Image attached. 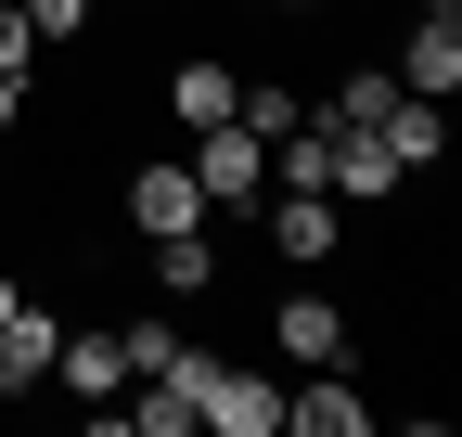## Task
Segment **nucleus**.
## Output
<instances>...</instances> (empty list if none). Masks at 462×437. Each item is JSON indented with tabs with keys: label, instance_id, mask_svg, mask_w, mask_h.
<instances>
[{
	"label": "nucleus",
	"instance_id": "0eeeda50",
	"mask_svg": "<svg viewBox=\"0 0 462 437\" xmlns=\"http://www.w3.org/2000/svg\"><path fill=\"white\" fill-rule=\"evenodd\" d=\"M373 142H385V154H398V168H411V181H424V168H437V154H449V103H424V90H398V103H385V116H373Z\"/></svg>",
	"mask_w": 462,
	"mask_h": 437
},
{
	"label": "nucleus",
	"instance_id": "f03ea898",
	"mask_svg": "<svg viewBox=\"0 0 462 437\" xmlns=\"http://www.w3.org/2000/svg\"><path fill=\"white\" fill-rule=\"evenodd\" d=\"M116 206H129V232H142V245H154V232H193V218H206V193H193V168H180V154H129Z\"/></svg>",
	"mask_w": 462,
	"mask_h": 437
},
{
	"label": "nucleus",
	"instance_id": "a211bd4d",
	"mask_svg": "<svg viewBox=\"0 0 462 437\" xmlns=\"http://www.w3.org/2000/svg\"><path fill=\"white\" fill-rule=\"evenodd\" d=\"M14 296H26V284H14V270H0V309H14Z\"/></svg>",
	"mask_w": 462,
	"mask_h": 437
},
{
	"label": "nucleus",
	"instance_id": "f8f14e48",
	"mask_svg": "<svg viewBox=\"0 0 462 437\" xmlns=\"http://www.w3.org/2000/svg\"><path fill=\"white\" fill-rule=\"evenodd\" d=\"M129 386H142L129 399V437H193V399L167 386V373H129Z\"/></svg>",
	"mask_w": 462,
	"mask_h": 437
},
{
	"label": "nucleus",
	"instance_id": "9d476101",
	"mask_svg": "<svg viewBox=\"0 0 462 437\" xmlns=\"http://www.w3.org/2000/svg\"><path fill=\"white\" fill-rule=\"evenodd\" d=\"M218 284V232L193 218V232H154V296H206Z\"/></svg>",
	"mask_w": 462,
	"mask_h": 437
},
{
	"label": "nucleus",
	"instance_id": "dca6fc26",
	"mask_svg": "<svg viewBox=\"0 0 462 437\" xmlns=\"http://www.w3.org/2000/svg\"><path fill=\"white\" fill-rule=\"evenodd\" d=\"M116 335H129V373H154L167 348H180V321H154V309H142V321H116Z\"/></svg>",
	"mask_w": 462,
	"mask_h": 437
},
{
	"label": "nucleus",
	"instance_id": "f3484780",
	"mask_svg": "<svg viewBox=\"0 0 462 437\" xmlns=\"http://www.w3.org/2000/svg\"><path fill=\"white\" fill-rule=\"evenodd\" d=\"M14 116H26V78H0V142H14Z\"/></svg>",
	"mask_w": 462,
	"mask_h": 437
},
{
	"label": "nucleus",
	"instance_id": "20e7f679",
	"mask_svg": "<svg viewBox=\"0 0 462 437\" xmlns=\"http://www.w3.org/2000/svg\"><path fill=\"white\" fill-rule=\"evenodd\" d=\"M51 386L116 399V386H129V335H116V321H78V335H51Z\"/></svg>",
	"mask_w": 462,
	"mask_h": 437
},
{
	"label": "nucleus",
	"instance_id": "39448f33",
	"mask_svg": "<svg viewBox=\"0 0 462 437\" xmlns=\"http://www.w3.org/2000/svg\"><path fill=\"white\" fill-rule=\"evenodd\" d=\"M334 245H346V206H334V193H282V206H270V257H282V270H321Z\"/></svg>",
	"mask_w": 462,
	"mask_h": 437
},
{
	"label": "nucleus",
	"instance_id": "7ed1b4c3",
	"mask_svg": "<svg viewBox=\"0 0 462 437\" xmlns=\"http://www.w3.org/2000/svg\"><path fill=\"white\" fill-rule=\"evenodd\" d=\"M282 437H373V399L346 386V360H309V386H282Z\"/></svg>",
	"mask_w": 462,
	"mask_h": 437
},
{
	"label": "nucleus",
	"instance_id": "6e6552de",
	"mask_svg": "<svg viewBox=\"0 0 462 437\" xmlns=\"http://www.w3.org/2000/svg\"><path fill=\"white\" fill-rule=\"evenodd\" d=\"M270 348L282 360H346V309L334 296H270Z\"/></svg>",
	"mask_w": 462,
	"mask_h": 437
},
{
	"label": "nucleus",
	"instance_id": "9b49d317",
	"mask_svg": "<svg viewBox=\"0 0 462 437\" xmlns=\"http://www.w3.org/2000/svg\"><path fill=\"white\" fill-rule=\"evenodd\" d=\"M231 103H245V78H231V65H180V78H167V116H180V129H218Z\"/></svg>",
	"mask_w": 462,
	"mask_h": 437
},
{
	"label": "nucleus",
	"instance_id": "4468645a",
	"mask_svg": "<svg viewBox=\"0 0 462 437\" xmlns=\"http://www.w3.org/2000/svg\"><path fill=\"white\" fill-rule=\"evenodd\" d=\"M26 26H39V51H78L90 39V0H26Z\"/></svg>",
	"mask_w": 462,
	"mask_h": 437
},
{
	"label": "nucleus",
	"instance_id": "2eb2a0df",
	"mask_svg": "<svg viewBox=\"0 0 462 437\" xmlns=\"http://www.w3.org/2000/svg\"><path fill=\"white\" fill-rule=\"evenodd\" d=\"M39 65V26H26V0H0V78H26Z\"/></svg>",
	"mask_w": 462,
	"mask_h": 437
},
{
	"label": "nucleus",
	"instance_id": "412c9836",
	"mask_svg": "<svg viewBox=\"0 0 462 437\" xmlns=\"http://www.w3.org/2000/svg\"><path fill=\"white\" fill-rule=\"evenodd\" d=\"M0 399H14V373H0Z\"/></svg>",
	"mask_w": 462,
	"mask_h": 437
},
{
	"label": "nucleus",
	"instance_id": "aec40b11",
	"mask_svg": "<svg viewBox=\"0 0 462 437\" xmlns=\"http://www.w3.org/2000/svg\"><path fill=\"white\" fill-rule=\"evenodd\" d=\"M270 14H309V0H270Z\"/></svg>",
	"mask_w": 462,
	"mask_h": 437
},
{
	"label": "nucleus",
	"instance_id": "423d86ee",
	"mask_svg": "<svg viewBox=\"0 0 462 437\" xmlns=\"http://www.w3.org/2000/svg\"><path fill=\"white\" fill-rule=\"evenodd\" d=\"M398 90L449 103L462 90V14H411V51H398Z\"/></svg>",
	"mask_w": 462,
	"mask_h": 437
},
{
	"label": "nucleus",
	"instance_id": "1a4fd4ad",
	"mask_svg": "<svg viewBox=\"0 0 462 437\" xmlns=\"http://www.w3.org/2000/svg\"><path fill=\"white\" fill-rule=\"evenodd\" d=\"M51 335H65V321H51L39 296H14V309H0V373H14V386H39V373H51Z\"/></svg>",
	"mask_w": 462,
	"mask_h": 437
},
{
	"label": "nucleus",
	"instance_id": "ddd939ff",
	"mask_svg": "<svg viewBox=\"0 0 462 437\" xmlns=\"http://www.w3.org/2000/svg\"><path fill=\"white\" fill-rule=\"evenodd\" d=\"M231 116H245L257 142H282V129L309 116V90H282V78H245V103H231Z\"/></svg>",
	"mask_w": 462,
	"mask_h": 437
},
{
	"label": "nucleus",
	"instance_id": "6ab92c4d",
	"mask_svg": "<svg viewBox=\"0 0 462 437\" xmlns=\"http://www.w3.org/2000/svg\"><path fill=\"white\" fill-rule=\"evenodd\" d=\"M411 14H462V0H411Z\"/></svg>",
	"mask_w": 462,
	"mask_h": 437
},
{
	"label": "nucleus",
	"instance_id": "f257e3e1",
	"mask_svg": "<svg viewBox=\"0 0 462 437\" xmlns=\"http://www.w3.org/2000/svg\"><path fill=\"white\" fill-rule=\"evenodd\" d=\"M193 193H206V218H257V193H270V142L245 129V116H218V129H193Z\"/></svg>",
	"mask_w": 462,
	"mask_h": 437
}]
</instances>
